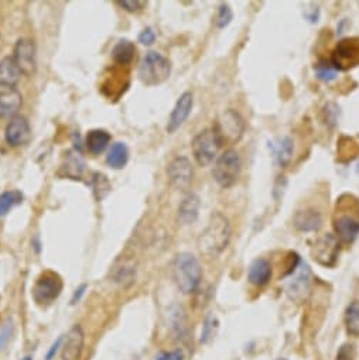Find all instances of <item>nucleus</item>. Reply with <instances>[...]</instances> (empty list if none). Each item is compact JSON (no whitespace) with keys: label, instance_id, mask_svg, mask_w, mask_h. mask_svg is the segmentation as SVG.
Segmentation results:
<instances>
[{"label":"nucleus","instance_id":"obj_1","mask_svg":"<svg viewBox=\"0 0 359 360\" xmlns=\"http://www.w3.org/2000/svg\"><path fill=\"white\" fill-rule=\"evenodd\" d=\"M231 237L232 228L229 221L221 212H214L198 237V249L202 254L218 256L228 248Z\"/></svg>","mask_w":359,"mask_h":360},{"label":"nucleus","instance_id":"obj_2","mask_svg":"<svg viewBox=\"0 0 359 360\" xmlns=\"http://www.w3.org/2000/svg\"><path fill=\"white\" fill-rule=\"evenodd\" d=\"M173 277L180 291L184 294L194 292L202 277V270L197 257L190 253L177 254L173 263Z\"/></svg>","mask_w":359,"mask_h":360},{"label":"nucleus","instance_id":"obj_3","mask_svg":"<svg viewBox=\"0 0 359 360\" xmlns=\"http://www.w3.org/2000/svg\"><path fill=\"white\" fill-rule=\"evenodd\" d=\"M171 74V63L156 51H148L139 66L137 77L146 86H155L166 82Z\"/></svg>","mask_w":359,"mask_h":360},{"label":"nucleus","instance_id":"obj_4","mask_svg":"<svg viewBox=\"0 0 359 360\" xmlns=\"http://www.w3.org/2000/svg\"><path fill=\"white\" fill-rule=\"evenodd\" d=\"M222 144L224 143L215 128L204 129L191 141V152L194 160L201 167L209 166L215 159H218V152Z\"/></svg>","mask_w":359,"mask_h":360},{"label":"nucleus","instance_id":"obj_5","mask_svg":"<svg viewBox=\"0 0 359 360\" xmlns=\"http://www.w3.org/2000/svg\"><path fill=\"white\" fill-rule=\"evenodd\" d=\"M353 212H359V205L353 206L351 212L347 214V209L342 201H337L336 214L333 218V228L336 237L342 245H352L359 236V215H355Z\"/></svg>","mask_w":359,"mask_h":360},{"label":"nucleus","instance_id":"obj_6","mask_svg":"<svg viewBox=\"0 0 359 360\" xmlns=\"http://www.w3.org/2000/svg\"><path fill=\"white\" fill-rule=\"evenodd\" d=\"M241 168H242V161L236 150L232 148L225 150V152L217 159L213 170L215 183L224 190L232 188L237 183L239 175H241Z\"/></svg>","mask_w":359,"mask_h":360},{"label":"nucleus","instance_id":"obj_7","mask_svg":"<svg viewBox=\"0 0 359 360\" xmlns=\"http://www.w3.org/2000/svg\"><path fill=\"white\" fill-rule=\"evenodd\" d=\"M63 291V280L54 272L43 273L35 287H33V298L35 301L41 307L51 306Z\"/></svg>","mask_w":359,"mask_h":360},{"label":"nucleus","instance_id":"obj_8","mask_svg":"<svg viewBox=\"0 0 359 360\" xmlns=\"http://www.w3.org/2000/svg\"><path fill=\"white\" fill-rule=\"evenodd\" d=\"M217 133L220 134L222 143L224 141H239L242 139L245 133V122L242 116L239 114L233 109H228L222 113L221 119L218 120V123L215 126Z\"/></svg>","mask_w":359,"mask_h":360},{"label":"nucleus","instance_id":"obj_9","mask_svg":"<svg viewBox=\"0 0 359 360\" xmlns=\"http://www.w3.org/2000/svg\"><path fill=\"white\" fill-rule=\"evenodd\" d=\"M12 59L20 74L27 77L33 75L37 68V55L35 43L28 39H20L14 46Z\"/></svg>","mask_w":359,"mask_h":360},{"label":"nucleus","instance_id":"obj_10","mask_svg":"<svg viewBox=\"0 0 359 360\" xmlns=\"http://www.w3.org/2000/svg\"><path fill=\"white\" fill-rule=\"evenodd\" d=\"M340 240L336 237V234L327 233L317 239V242L313 246L311 254L313 259L324 266V267H333L337 263L338 253H340Z\"/></svg>","mask_w":359,"mask_h":360},{"label":"nucleus","instance_id":"obj_11","mask_svg":"<svg viewBox=\"0 0 359 360\" xmlns=\"http://www.w3.org/2000/svg\"><path fill=\"white\" fill-rule=\"evenodd\" d=\"M167 175L171 187H174L178 191H184L193 183V177H194L193 164L187 157L178 156L174 160H171V163L168 164Z\"/></svg>","mask_w":359,"mask_h":360},{"label":"nucleus","instance_id":"obj_12","mask_svg":"<svg viewBox=\"0 0 359 360\" xmlns=\"http://www.w3.org/2000/svg\"><path fill=\"white\" fill-rule=\"evenodd\" d=\"M85 348V334L81 325H74L64 337L61 360H81Z\"/></svg>","mask_w":359,"mask_h":360},{"label":"nucleus","instance_id":"obj_13","mask_svg":"<svg viewBox=\"0 0 359 360\" xmlns=\"http://www.w3.org/2000/svg\"><path fill=\"white\" fill-rule=\"evenodd\" d=\"M193 105H194V97L191 92H184L182 97L178 98V101L175 102V105L173 108L170 119H168V123L166 128L167 133L171 134L183 126V123L188 119V116L193 110Z\"/></svg>","mask_w":359,"mask_h":360},{"label":"nucleus","instance_id":"obj_14","mask_svg":"<svg viewBox=\"0 0 359 360\" xmlns=\"http://www.w3.org/2000/svg\"><path fill=\"white\" fill-rule=\"evenodd\" d=\"M5 137L8 144L12 147L27 144L32 139V129H30L27 119L23 116H14L6 126Z\"/></svg>","mask_w":359,"mask_h":360},{"label":"nucleus","instance_id":"obj_15","mask_svg":"<svg viewBox=\"0 0 359 360\" xmlns=\"http://www.w3.org/2000/svg\"><path fill=\"white\" fill-rule=\"evenodd\" d=\"M359 59V43L355 39H347L338 43L334 55H333V64L337 67V70L348 68L353 66Z\"/></svg>","mask_w":359,"mask_h":360},{"label":"nucleus","instance_id":"obj_16","mask_svg":"<svg viewBox=\"0 0 359 360\" xmlns=\"http://www.w3.org/2000/svg\"><path fill=\"white\" fill-rule=\"evenodd\" d=\"M293 225L298 232H317L322 226V215L314 208H303L293 215Z\"/></svg>","mask_w":359,"mask_h":360},{"label":"nucleus","instance_id":"obj_17","mask_svg":"<svg viewBox=\"0 0 359 360\" xmlns=\"http://www.w3.org/2000/svg\"><path fill=\"white\" fill-rule=\"evenodd\" d=\"M273 268L266 259H255L248 268V280L255 287H263L272 280Z\"/></svg>","mask_w":359,"mask_h":360},{"label":"nucleus","instance_id":"obj_18","mask_svg":"<svg viewBox=\"0 0 359 360\" xmlns=\"http://www.w3.org/2000/svg\"><path fill=\"white\" fill-rule=\"evenodd\" d=\"M269 150H271L275 163L279 167H286L291 161L294 146L289 136H280L269 143Z\"/></svg>","mask_w":359,"mask_h":360},{"label":"nucleus","instance_id":"obj_19","mask_svg":"<svg viewBox=\"0 0 359 360\" xmlns=\"http://www.w3.org/2000/svg\"><path fill=\"white\" fill-rule=\"evenodd\" d=\"M201 201L194 192L188 194L178 206V222L182 225H193L200 215Z\"/></svg>","mask_w":359,"mask_h":360},{"label":"nucleus","instance_id":"obj_20","mask_svg":"<svg viewBox=\"0 0 359 360\" xmlns=\"http://www.w3.org/2000/svg\"><path fill=\"white\" fill-rule=\"evenodd\" d=\"M21 94L14 88H6L0 91V119L14 116L21 108Z\"/></svg>","mask_w":359,"mask_h":360},{"label":"nucleus","instance_id":"obj_21","mask_svg":"<svg viewBox=\"0 0 359 360\" xmlns=\"http://www.w3.org/2000/svg\"><path fill=\"white\" fill-rule=\"evenodd\" d=\"M109 143H110V134L106 130L94 129L86 134V141H85L86 148L88 152L94 156L104 153Z\"/></svg>","mask_w":359,"mask_h":360},{"label":"nucleus","instance_id":"obj_22","mask_svg":"<svg viewBox=\"0 0 359 360\" xmlns=\"http://www.w3.org/2000/svg\"><path fill=\"white\" fill-rule=\"evenodd\" d=\"M84 168H85V163L79 153L74 152V150H70V152L66 153L64 163L61 166V174L64 177L71 179H79V177L84 172Z\"/></svg>","mask_w":359,"mask_h":360},{"label":"nucleus","instance_id":"obj_23","mask_svg":"<svg viewBox=\"0 0 359 360\" xmlns=\"http://www.w3.org/2000/svg\"><path fill=\"white\" fill-rule=\"evenodd\" d=\"M128 160H129L128 146L121 141L112 144V147L109 148V153L106 156L108 166L115 170H121L128 164Z\"/></svg>","mask_w":359,"mask_h":360},{"label":"nucleus","instance_id":"obj_24","mask_svg":"<svg viewBox=\"0 0 359 360\" xmlns=\"http://www.w3.org/2000/svg\"><path fill=\"white\" fill-rule=\"evenodd\" d=\"M135 52H136V47L132 41L121 40L113 47L112 58H113V61L119 66H128L133 61Z\"/></svg>","mask_w":359,"mask_h":360},{"label":"nucleus","instance_id":"obj_25","mask_svg":"<svg viewBox=\"0 0 359 360\" xmlns=\"http://www.w3.org/2000/svg\"><path fill=\"white\" fill-rule=\"evenodd\" d=\"M20 75L21 74L19 72L12 58H5L3 61H0V86H3L5 89L14 88Z\"/></svg>","mask_w":359,"mask_h":360},{"label":"nucleus","instance_id":"obj_26","mask_svg":"<svg viewBox=\"0 0 359 360\" xmlns=\"http://www.w3.org/2000/svg\"><path fill=\"white\" fill-rule=\"evenodd\" d=\"M302 270L295 274V277L291 279V281L289 283V292L291 294L293 298H295L298 294H303L309 290L310 286V272L309 267H300Z\"/></svg>","mask_w":359,"mask_h":360},{"label":"nucleus","instance_id":"obj_27","mask_svg":"<svg viewBox=\"0 0 359 360\" xmlns=\"http://www.w3.org/2000/svg\"><path fill=\"white\" fill-rule=\"evenodd\" d=\"M345 326L349 335L359 337V303L352 301L345 310Z\"/></svg>","mask_w":359,"mask_h":360},{"label":"nucleus","instance_id":"obj_28","mask_svg":"<svg viewBox=\"0 0 359 360\" xmlns=\"http://www.w3.org/2000/svg\"><path fill=\"white\" fill-rule=\"evenodd\" d=\"M23 202V194L17 190L6 191L0 195V218L5 217L10 209Z\"/></svg>","mask_w":359,"mask_h":360},{"label":"nucleus","instance_id":"obj_29","mask_svg":"<svg viewBox=\"0 0 359 360\" xmlns=\"http://www.w3.org/2000/svg\"><path fill=\"white\" fill-rule=\"evenodd\" d=\"M314 72L316 77L322 81V82H333L337 78L338 70L337 67L333 64V61H327V59H322V61L317 63L314 67Z\"/></svg>","mask_w":359,"mask_h":360},{"label":"nucleus","instance_id":"obj_30","mask_svg":"<svg viewBox=\"0 0 359 360\" xmlns=\"http://www.w3.org/2000/svg\"><path fill=\"white\" fill-rule=\"evenodd\" d=\"M341 110L340 106L336 102H328L324 105V108L321 109V117L322 122L328 126V128H336L338 123Z\"/></svg>","mask_w":359,"mask_h":360},{"label":"nucleus","instance_id":"obj_31","mask_svg":"<svg viewBox=\"0 0 359 360\" xmlns=\"http://www.w3.org/2000/svg\"><path fill=\"white\" fill-rule=\"evenodd\" d=\"M233 19V12L231 9V6L228 3H221L218 6V13H217V19H215V24L218 28H225L231 24Z\"/></svg>","mask_w":359,"mask_h":360},{"label":"nucleus","instance_id":"obj_32","mask_svg":"<svg viewBox=\"0 0 359 360\" xmlns=\"http://www.w3.org/2000/svg\"><path fill=\"white\" fill-rule=\"evenodd\" d=\"M14 332V326H13V321L12 318H8L2 328H0V352H3L6 349V346L9 345L12 337Z\"/></svg>","mask_w":359,"mask_h":360},{"label":"nucleus","instance_id":"obj_33","mask_svg":"<svg viewBox=\"0 0 359 360\" xmlns=\"http://www.w3.org/2000/svg\"><path fill=\"white\" fill-rule=\"evenodd\" d=\"M135 277H136V270L133 267L124 266L116 272L115 281L119 283V284H122V286H129L135 281Z\"/></svg>","mask_w":359,"mask_h":360},{"label":"nucleus","instance_id":"obj_34","mask_svg":"<svg viewBox=\"0 0 359 360\" xmlns=\"http://www.w3.org/2000/svg\"><path fill=\"white\" fill-rule=\"evenodd\" d=\"M336 360H356V350L352 343H345L338 349Z\"/></svg>","mask_w":359,"mask_h":360},{"label":"nucleus","instance_id":"obj_35","mask_svg":"<svg viewBox=\"0 0 359 360\" xmlns=\"http://www.w3.org/2000/svg\"><path fill=\"white\" fill-rule=\"evenodd\" d=\"M105 181H106V177H105V175H102V174H94V179H93L94 190H95V194L101 191V199H102V198L109 192V190H110V187H104V186H102V183H105Z\"/></svg>","mask_w":359,"mask_h":360},{"label":"nucleus","instance_id":"obj_36","mask_svg":"<svg viewBox=\"0 0 359 360\" xmlns=\"http://www.w3.org/2000/svg\"><path fill=\"white\" fill-rule=\"evenodd\" d=\"M117 5L124 8L125 10L130 12V13H135V12H139L142 10L146 3L144 2H140V0H124V2H117Z\"/></svg>","mask_w":359,"mask_h":360},{"label":"nucleus","instance_id":"obj_37","mask_svg":"<svg viewBox=\"0 0 359 360\" xmlns=\"http://www.w3.org/2000/svg\"><path fill=\"white\" fill-rule=\"evenodd\" d=\"M155 40H156V33H155V30L151 27L144 28L139 36V43H142L143 46H152L155 43Z\"/></svg>","mask_w":359,"mask_h":360},{"label":"nucleus","instance_id":"obj_38","mask_svg":"<svg viewBox=\"0 0 359 360\" xmlns=\"http://www.w3.org/2000/svg\"><path fill=\"white\" fill-rule=\"evenodd\" d=\"M157 360H184V353L182 349H175L170 352H160Z\"/></svg>","mask_w":359,"mask_h":360},{"label":"nucleus","instance_id":"obj_39","mask_svg":"<svg viewBox=\"0 0 359 360\" xmlns=\"http://www.w3.org/2000/svg\"><path fill=\"white\" fill-rule=\"evenodd\" d=\"M63 343H64V337H58L57 341L50 346V349L47 350L46 354V360H54L57 353L59 352V349H63Z\"/></svg>","mask_w":359,"mask_h":360},{"label":"nucleus","instance_id":"obj_40","mask_svg":"<svg viewBox=\"0 0 359 360\" xmlns=\"http://www.w3.org/2000/svg\"><path fill=\"white\" fill-rule=\"evenodd\" d=\"M213 329V319L211 318H208L206 321H205V323H204V331H202V334H201V341L202 342H206V339L209 338V331H211Z\"/></svg>","mask_w":359,"mask_h":360},{"label":"nucleus","instance_id":"obj_41","mask_svg":"<svg viewBox=\"0 0 359 360\" xmlns=\"http://www.w3.org/2000/svg\"><path fill=\"white\" fill-rule=\"evenodd\" d=\"M85 290H86V286L85 284H82L79 288H77L75 290V292H74V297H72V304H75V303H78L79 299H81V297L84 295V292H85Z\"/></svg>","mask_w":359,"mask_h":360},{"label":"nucleus","instance_id":"obj_42","mask_svg":"<svg viewBox=\"0 0 359 360\" xmlns=\"http://www.w3.org/2000/svg\"><path fill=\"white\" fill-rule=\"evenodd\" d=\"M21 360H33V356H30V354H27V356H24Z\"/></svg>","mask_w":359,"mask_h":360}]
</instances>
